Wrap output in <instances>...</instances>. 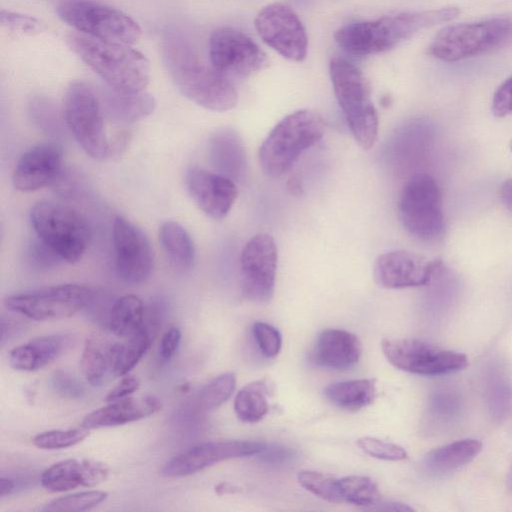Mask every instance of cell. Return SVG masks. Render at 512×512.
Returning a JSON list of instances; mask_svg holds the SVG:
<instances>
[{"mask_svg": "<svg viewBox=\"0 0 512 512\" xmlns=\"http://www.w3.org/2000/svg\"><path fill=\"white\" fill-rule=\"evenodd\" d=\"M162 57L169 75L180 93L197 105L224 112L237 104L233 81L202 61L188 40L169 32L162 42Z\"/></svg>", "mask_w": 512, "mask_h": 512, "instance_id": "1", "label": "cell"}, {"mask_svg": "<svg viewBox=\"0 0 512 512\" xmlns=\"http://www.w3.org/2000/svg\"><path fill=\"white\" fill-rule=\"evenodd\" d=\"M459 13L457 7H444L352 22L339 28L334 38L346 53L363 57L388 51L423 29L453 20Z\"/></svg>", "mask_w": 512, "mask_h": 512, "instance_id": "2", "label": "cell"}, {"mask_svg": "<svg viewBox=\"0 0 512 512\" xmlns=\"http://www.w3.org/2000/svg\"><path fill=\"white\" fill-rule=\"evenodd\" d=\"M66 42L108 88L135 93L144 91L148 85L149 61L129 45L101 40L80 32L68 34Z\"/></svg>", "mask_w": 512, "mask_h": 512, "instance_id": "3", "label": "cell"}, {"mask_svg": "<svg viewBox=\"0 0 512 512\" xmlns=\"http://www.w3.org/2000/svg\"><path fill=\"white\" fill-rule=\"evenodd\" d=\"M324 121L308 109L297 110L280 120L259 148V163L272 178L287 173L304 151L324 135Z\"/></svg>", "mask_w": 512, "mask_h": 512, "instance_id": "4", "label": "cell"}, {"mask_svg": "<svg viewBox=\"0 0 512 512\" xmlns=\"http://www.w3.org/2000/svg\"><path fill=\"white\" fill-rule=\"evenodd\" d=\"M337 102L360 147L371 148L378 134V116L362 72L346 59L335 57L329 66Z\"/></svg>", "mask_w": 512, "mask_h": 512, "instance_id": "5", "label": "cell"}, {"mask_svg": "<svg viewBox=\"0 0 512 512\" xmlns=\"http://www.w3.org/2000/svg\"><path fill=\"white\" fill-rule=\"evenodd\" d=\"M31 226L43 243L70 264L83 257L90 238L85 219L74 209L51 201H39L30 211Z\"/></svg>", "mask_w": 512, "mask_h": 512, "instance_id": "6", "label": "cell"}, {"mask_svg": "<svg viewBox=\"0 0 512 512\" xmlns=\"http://www.w3.org/2000/svg\"><path fill=\"white\" fill-rule=\"evenodd\" d=\"M512 36V20L496 17L448 25L429 46V53L444 62H457L490 52Z\"/></svg>", "mask_w": 512, "mask_h": 512, "instance_id": "7", "label": "cell"}, {"mask_svg": "<svg viewBox=\"0 0 512 512\" xmlns=\"http://www.w3.org/2000/svg\"><path fill=\"white\" fill-rule=\"evenodd\" d=\"M63 117L69 131L87 155L97 160L110 158L104 110L100 99L86 83H70L64 95Z\"/></svg>", "mask_w": 512, "mask_h": 512, "instance_id": "8", "label": "cell"}, {"mask_svg": "<svg viewBox=\"0 0 512 512\" xmlns=\"http://www.w3.org/2000/svg\"><path fill=\"white\" fill-rule=\"evenodd\" d=\"M57 14L78 32L109 42L132 45L142 33L126 13L91 0L65 1L57 7Z\"/></svg>", "mask_w": 512, "mask_h": 512, "instance_id": "9", "label": "cell"}, {"mask_svg": "<svg viewBox=\"0 0 512 512\" xmlns=\"http://www.w3.org/2000/svg\"><path fill=\"white\" fill-rule=\"evenodd\" d=\"M399 216L405 229L415 238L431 241L444 232L441 193L429 175L412 176L400 195Z\"/></svg>", "mask_w": 512, "mask_h": 512, "instance_id": "10", "label": "cell"}, {"mask_svg": "<svg viewBox=\"0 0 512 512\" xmlns=\"http://www.w3.org/2000/svg\"><path fill=\"white\" fill-rule=\"evenodd\" d=\"M94 293L79 284H60L44 289L17 293L4 299L8 311L36 321L69 318L87 308Z\"/></svg>", "mask_w": 512, "mask_h": 512, "instance_id": "11", "label": "cell"}, {"mask_svg": "<svg viewBox=\"0 0 512 512\" xmlns=\"http://www.w3.org/2000/svg\"><path fill=\"white\" fill-rule=\"evenodd\" d=\"M384 356L394 367L419 375H442L467 367L465 354L413 338H384Z\"/></svg>", "mask_w": 512, "mask_h": 512, "instance_id": "12", "label": "cell"}, {"mask_svg": "<svg viewBox=\"0 0 512 512\" xmlns=\"http://www.w3.org/2000/svg\"><path fill=\"white\" fill-rule=\"evenodd\" d=\"M209 57L213 68L231 81L248 77L268 65L264 51L248 35L232 27L212 32Z\"/></svg>", "mask_w": 512, "mask_h": 512, "instance_id": "13", "label": "cell"}, {"mask_svg": "<svg viewBox=\"0 0 512 512\" xmlns=\"http://www.w3.org/2000/svg\"><path fill=\"white\" fill-rule=\"evenodd\" d=\"M278 252L273 237L253 236L244 245L239 259L240 290L253 303L269 302L274 294Z\"/></svg>", "mask_w": 512, "mask_h": 512, "instance_id": "14", "label": "cell"}, {"mask_svg": "<svg viewBox=\"0 0 512 512\" xmlns=\"http://www.w3.org/2000/svg\"><path fill=\"white\" fill-rule=\"evenodd\" d=\"M255 28L268 46L291 61L306 58L308 38L297 14L283 3L265 6L254 20Z\"/></svg>", "mask_w": 512, "mask_h": 512, "instance_id": "15", "label": "cell"}, {"mask_svg": "<svg viewBox=\"0 0 512 512\" xmlns=\"http://www.w3.org/2000/svg\"><path fill=\"white\" fill-rule=\"evenodd\" d=\"M112 233L119 277L132 285L146 282L154 267L153 248L147 235L122 216L114 219Z\"/></svg>", "mask_w": 512, "mask_h": 512, "instance_id": "16", "label": "cell"}, {"mask_svg": "<svg viewBox=\"0 0 512 512\" xmlns=\"http://www.w3.org/2000/svg\"><path fill=\"white\" fill-rule=\"evenodd\" d=\"M266 444L258 441H213L194 445L168 459L160 474L168 478L185 477L219 462L260 454Z\"/></svg>", "mask_w": 512, "mask_h": 512, "instance_id": "17", "label": "cell"}, {"mask_svg": "<svg viewBox=\"0 0 512 512\" xmlns=\"http://www.w3.org/2000/svg\"><path fill=\"white\" fill-rule=\"evenodd\" d=\"M441 269L440 260H429L405 250H393L376 259L373 277L382 288L403 289L429 284Z\"/></svg>", "mask_w": 512, "mask_h": 512, "instance_id": "18", "label": "cell"}, {"mask_svg": "<svg viewBox=\"0 0 512 512\" xmlns=\"http://www.w3.org/2000/svg\"><path fill=\"white\" fill-rule=\"evenodd\" d=\"M185 184L194 203L211 219H223L237 198L234 181L202 168H190L185 176Z\"/></svg>", "mask_w": 512, "mask_h": 512, "instance_id": "19", "label": "cell"}, {"mask_svg": "<svg viewBox=\"0 0 512 512\" xmlns=\"http://www.w3.org/2000/svg\"><path fill=\"white\" fill-rule=\"evenodd\" d=\"M62 169V150L54 143H43L26 151L12 175L16 190L29 193L55 182Z\"/></svg>", "mask_w": 512, "mask_h": 512, "instance_id": "20", "label": "cell"}, {"mask_svg": "<svg viewBox=\"0 0 512 512\" xmlns=\"http://www.w3.org/2000/svg\"><path fill=\"white\" fill-rule=\"evenodd\" d=\"M109 475L108 467L91 459H65L48 467L41 475V485L50 492H65L79 486L94 487Z\"/></svg>", "mask_w": 512, "mask_h": 512, "instance_id": "21", "label": "cell"}, {"mask_svg": "<svg viewBox=\"0 0 512 512\" xmlns=\"http://www.w3.org/2000/svg\"><path fill=\"white\" fill-rule=\"evenodd\" d=\"M161 409L162 402L154 395L129 396L90 412L81 425L89 430L116 427L150 417Z\"/></svg>", "mask_w": 512, "mask_h": 512, "instance_id": "22", "label": "cell"}, {"mask_svg": "<svg viewBox=\"0 0 512 512\" xmlns=\"http://www.w3.org/2000/svg\"><path fill=\"white\" fill-rule=\"evenodd\" d=\"M208 161L214 172L232 181H243L247 172V157L239 134L230 127L216 129L208 139Z\"/></svg>", "mask_w": 512, "mask_h": 512, "instance_id": "23", "label": "cell"}, {"mask_svg": "<svg viewBox=\"0 0 512 512\" xmlns=\"http://www.w3.org/2000/svg\"><path fill=\"white\" fill-rule=\"evenodd\" d=\"M361 352V342L352 332L325 329L317 337L313 356L322 367L347 370L358 362Z\"/></svg>", "mask_w": 512, "mask_h": 512, "instance_id": "24", "label": "cell"}, {"mask_svg": "<svg viewBox=\"0 0 512 512\" xmlns=\"http://www.w3.org/2000/svg\"><path fill=\"white\" fill-rule=\"evenodd\" d=\"M68 345L63 335L35 337L10 351L9 364L18 371H35L56 360Z\"/></svg>", "mask_w": 512, "mask_h": 512, "instance_id": "25", "label": "cell"}, {"mask_svg": "<svg viewBox=\"0 0 512 512\" xmlns=\"http://www.w3.org/2000/svg\"><path fill=\"white\" fill-rule=\"evenodd\" d=\"M100 101L104 113L121 124L140 121L152 114L156 108L155 98L145 91L124 93L109 88L104 91Z\"/></svg>", "mask_w": 512, "mask_h": 512, "instance_id": "26", "label": "cell"}, {"mask_svg": "<svg viewBox=\"0 0 512 512\" xmlns=\"http://www.w3.org/2000/svg\"><path fill=\"white\" fill-rule=\"evenodd\" d=\"M481 449L479 440H458L429 451L424 457V465L432 473L451 472L474 459Z\"/></svg>", "mask_w": 512, "mask_h": 512, "instance_id": "27", "label": "cell"}, {"mask_svg": "<svg viewBox=\"0 0 512 512\" xmlns=\"http://www.w3.org/2000/svg\"><path fill=\"white\" fill-rule=\"evenodd\" d=\"M325 397L335 406L356 411L369 406L376 398L374 379H353L333 383L324 390Z\"/></svg>", "mask_w": 512, "mask_h": 512, "instance_id": "28", "label": "cell"}, {"mask_svg": "<svg viewBox=\"0 0 512 512\" xmlns=\"http://www.w3.org/2000/svg\"><path fill=\"white\" fill-rule=\"evenodd\" d=\"M145 306L136 295L118 298L110 307L107 316L109 330L116 336L128 338L144 325Z\"/></svg>", "mask_w": 512, "mask_h": 512, "instance_id": "29", "label": "cell"}, {"mask_svg": "<svg viewBox=\"0 0 512 512\" xmlns=\"http://www.w3.org/2000/svg\"><path fill=\"white\" fill-rule=\"evenodd\" d=\"M159 241L170 263L181 270L189 269L195 258L193 240L176 221H165L159 228Z\"/></svg>", "mask_w": 512, "mask_h": 512, "instance_id": "30", "label": "cell"}, {"mask_svg": "<svg viewBox=\"0 0 512 512\" xmlns=\"http://www.w3.org/2000/svg\"><path fill=\"white\" fill-rule=\"evenodd\" d=\"M151 343L152 334L143 326L126 342L110 344L112 373L118 377L128 374L146 354Z\"/></svg>", "mask_w": 512, "mask_h": 512, "instance_id": "31", "label": "cell"}, {"mask_svg": "<svg viewBox=\"0 0 512 512\" xmlns=\"http://www.w3.org/2000/svg\"><path fill=\"white\" fill-rule=\"evenodd\" d=\"M485 399L491 416L503 421L512 416V379L502 367H491L485 382Z\"/></svg>", "mask_w": 512, "mask_h": 512, "instance_id": "32", "label": "cell"}, {"mask_svg": "<svg viewBox=\"0 0 512 512\" xmlns=\"http://www.w3.org/2000/svg\"><path fill=\"white\" fill-rule=\"evenodd\" d=\"M267 386L263 380L243 387L236 394L234 410L237 417L246 423L260 421L268 412Z\"/></svg>", "mask_w": 512, "mask_h": 512, "instance_id": "33", "label": "cell"}, {"mask_svg": "<svg viewBox=\"0 0 512 512\" xmlns=\"http://www.w3.org/2000/svg\"><path fill=\"white\" fill-rule=\"evenodd\" d=\"M80 369L90 385H101L107 372H112L109 346L104 348L98 341L92 338L87 339L80 358Z\"/></svg>", "mask_w": 512, "mask_h": 512, "instance_id": "34", "label": "cell"}, {"mask_svg": "<svg viewBox=\"0 0 512 512\" xmlns=\"http://www.w3.org/2000/svg\"><path fill=\"white\" fill-rule=\"evenodd\" d=\"M339 489L343 502L365 508L380 502L378 484L368 476L350 475L340 478Z\"/></svg>", "mask_w": 512, "mask_h": 512, "instance_id": "35", "label": "cell"}, {"mask_svg": "<svg viewBox=\"0 0 512 512\" xmlns=\"http://www.w3.org/2000/svg\"><path fill=\"white\" fill-rule=\"evenodd\" d=\"M299 484L311 494L331 503H341L339 479L313 470H302L298 473Z\"/></svg>", "mask_w": 512, "mask_h": 512, "instance_id": "36", "label": "cell"}, {"mask_svg": "<svg viewBox=\"0 0 512 512\" xmlns=\"http://www.w3.org/2000/svg\"><path fill=\"white\" fill-rule=\"evenodd\" d=\"M430 407L432 415L438 422L449 425L461 415L463 402L456 389L444 386L433 393Z\"/></svg>", "mask_w": 512, "mask_h": 512, "instance_id": "37", "label": "cell"}, {"mask_svg": "<svg viewBox=\"0 0 512 512\" xmlns=\"http://www.w3.org/2000/svg\"><path fill=\"white\" fill-rule=\"evenodd\" d=\"M108 492L102 490H87L61 496L53 499L44 510L51 512H81L90 510L108 497Z\"/></svg>", "mask_w": 512, "mask_h": 512, "instance_id": "38", "label": "cell"}, {"mask_svg": "<svg viewBox=\"0 0 512 512\" xmlns=\"http://www.w3.org/2000/svg\"><path fill=\"white\" fill-rule=\"evenodd\" d=\"M90 430L80 425L75 428L53 429L38 433L33 445L43 450H59L75 446L87 438Z\"/></svg>", "mask_w": 512, "mask_h": 512, "instance_id": "39", "label": "cell"}, {"mask_svg": "<svg viewBox=\"0 0 512 512\" xmlns=\"http://www.w3.org/2000/svg\"><path fill=\"white\" fill-rule=\"evenodd\" d=\"M235 375L226 372L218 375L206 384L198 395V404L204 410H213L226 402L234 392Z\"/></svg>", "mask_w": 512, "mask_h": 512, "instance_id": "40", "label": "cell"}, {"mask_svg": "<svg viewBox=\"0 0 512 512\" xmlns=\"http://www.w3.org/2000/svg\"><path fill=\"white\" fill-rule=\"evenodd\" d=\"M359 448L367 455L386 461H401L408 457L406 450L395 443L387 442L374 437L358 439Z\"/></svg>", "mask_w": 512, "mask_h": 512, "instance_id": "41", "label": "cell"}, {"mask_svg": "<svg viewBox=\"0 0 512 512\" xmlns=\"http://www.w3.org/2000/svg\"><path fill=\"white\" fill-rule=\"evenodd\" d=\"M1 25L17 35H35L46 30V25L39 19L11 11L1 10Z\"/></svg>", "mask_w": 512, "mask_h": 512, "instance_id": "42", "label": "cell"}, {"mask_svg": "<svg viewBox=\"0 0 512 512\" xmlns=\"http://www.w3.org/2000/svg\"><path fill=\"white\" fill-rule=\"evenodd\" d=\"M252 333L262 355L266 358H274L279 354L282 337L277 328L265 322H255Z\"/></svg>", "mask_w": 512, "mask_h": 512, "instance_id": "43", "label": "cell"}, {"mask_svg": "<svg viewBox=\"0 0 512 512\" xmlns=\"http://www.w3.org/2000/svg\"><path fill=\"white\" fill-rule=\"evenodd\" d=\"M53 389L63 397L76 399L84 394L81 383L71 374L63 370L54 372L51 378Z\"/></svg>", "mask_w": 512, "mask_h": 512, "instance_id": "44", "label": "cell"}, {"mask_svg": "<svg viewBox=\"0 0 512 512\" xmlns=\"http://www.w3.org/2000/svg\"><path fill=\"white\" fill-rule=\"evenodd\" d=\"M28 260L37 269H47L57 265L61 259L52 249L37 238L29 247Z\"/></svg>", "mask_w": 512, "mask_h": 512, "instance_id": "45", "label": "cell"}, {"mask_svg": "<svg viewBox=\"0 0 512 512\" xmlns=\"http://www.w3.org/2000/svg\"><path fill=\"white\" fill-rule=\"evenodd\" d=\"M491 109L493 115L499 118L512 114V76L506 79L495 91Z\"/></svg>", "mask_w": 512, "mask_h": 512, "instance_id": "46", "label": "cell"}, {"mask_svg": "<svg viewBox=\"0 0 512 512\" xmlns=\"http://www.w3.org/2000/svg\"><path fill=\"white\" fill-rule=\"evenodd\" d=\"M181 342V331L177 327L169 328L162 336L159 354L162 360L169 361L176 353Z\"/></svg>", "mask_w": 512, "mask_h": 512, "instance_id": "47", "label": "cell"}, {"mask_svg": "<svg viewBox=\"0 0 512 512\" xmlns=\"http://www.w3.org/2000/svg\"><path fill=\"white\" fill-rule=\"evenodd\" d=\"M140 387V381L134 376H124L120 382L112 388L105 396V402H111L122 398L129 397Z\"/></svg>", "mask_w": 512, "mask_h": 512, "instance_id": "48", "label": "cell"}, {"mask_svg": "<svg viewBox=\"0 0 512 512\" xmlns=\"http://www.w3.org/2000/svg\"><path fill=\"white\" fill-rule=\"evenodd\" d=\"M258 455H260L266 462L279 463L283 461L285 462L293 457V451L285 447H269L266 445L263 451Z\"/></svg>", "mask_w": 512, "mask_h": 512, "instance_id": "49", "label": "cell"}, {"mask_svg": "<svg viewBox=\"0 0 512 512\" xmlns=\"http://www.w3.org/2000/svg\"><path fill=\"white\" fill-rule=\"evenodd\" d=\"M131 135L126 130L118 131L110 139V158H117L124 153L129 146Z\"/></svg>", "mask_w": 512, "mask_h": 512, "instance_id": "50", "label": "cell"}, {"mask_svg": "<svg viewBox=\"0 0 512 512\" xmlns=\"http://www.w3.org/2000/svg\"><path fill=\"white\" fill-rule=\"evenodd\" d=\"M500 197L506 208L512 211V178L507 179L501 185Z\"/></svg>", "mask_w": 512, "mask_h": 512, "instance_id": "51", "label": "cell"}, {"mask_svg": "<svg viewBox=\"0 0 512 512\" xmlns=\"http://www.w3.org/2000/svg\"><path fill=\"white\" fill-rule=\"evenodd\" d=\"M383 506L374 507L372 509L376 510H384V511H412L413 508L408 506L407 504L400 502H388L382 504Z\"/></svg>", "mask_w": 512, "mask_h": 512, "instance_id": "52", "label": "cell"}, {"mask_svg": "<svg viewBox=\"0 0 512 512\" xmlns=\"http://www.w3.org/2000/svg\"><path fill=\"white\" fill-rule=\"evenodd\" d=\"M15 485L16 484L14 480L2 476L0 478V496L4 497L11 494L15 489Z\"/></svg>", "mask_w": 512, "mask_h": 512, "instance_id": "53", "label": "cell"}, {"mask_svg": "<svg viewBox=\"0 0 512 512\" xmlns=\"http://www.w3.org/2000/svg\"><path fill=\"white\" fill-rule=\"evenodd\" d=\"M237 487L229 484V483H220L215 487V492L218 495H223L225 493H235L237 492Z\"/></svg>", "mask_w": 512, "mask_h": 512, "instance_id": "54", "label": "cell"}, {"mask_svg": "<svg viewBox=\"0 0 512 512\" xmlns=\"http://www.w3.org/2000/svg\"><path fill=\"white\" fill-rule=\"evenodd\" d=\"M290 182H291V186L289 188L291 189V192L296 194V191H298V193H299L301 190V187L299 185V180L296 177H293L290 180Z\"/></svg>", "mask_w": 512, "mask_h": 512, "instance_id": "55", "label": "cell"}, {"mask_svg": "<svg viewBox=\"0 0 512 512\" xmlns=\"http://www.w3.org/2000/svg\"><path fill=\"white\" fill-rule=\"evenodd\" d=\"M506 482H507V487L510 490H512V466L508 471Z\"/></svg>", "mask_w": 512, "mask_h": 512, "instance_id": "56", "label": "cell"}, {"mask_svg": "<svg viewBox=\"0 0 512 512\" xmlns=\"http://www.w3.org/2000/svg\"><path fill=\"white\" fill-rule=\"evenodd\" d=\"M510 150L512 151V140L510 141Z\"/></svg>", "mask_w": 512, "mask_h": 512, "instance_id": "57", "label": "cell"}]
</instances>
